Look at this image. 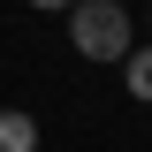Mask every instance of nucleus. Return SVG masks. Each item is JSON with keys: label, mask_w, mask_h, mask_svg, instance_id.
Here are the masks:
<instances>
[{"label": "nucleus", "mask_w": 152, "mask_h": 152, "mask_svg": "<svg viewBox=\"0 0 152 152\" xmlns=\"http://www.w3.org/2000/svg\"><path fill=\"white\" fill-rule=\"evenodd\" d=\"M0 152H38V122L23 107H0Z\"/></svg>", "instance_id": "obj_2"}, {"label": "nucleus", "mask_w": 152, "mask_h": 152, "mask_svg": "<svg viewBox=\"0 0 152 152\" xmlns=\"http://www.w3.org/2000/svg\"><path fill=\"white\" fill-rule=\"evenodd\" d=\"M122 84H129V99L152 107V46H129V53H122Z\"/></svg>", "instance_id": "obj_3"}, {"label": "nucleus", "mask_w": 152, "mask_h": 152, "mask_svg": "<svg viewBox=\"0 0 152 152\" xmlns=\"http://www.w3.org/2000/svg\"><path fill=\"white\" fill-rule=\"evenodd\" d=\"M31 8H46V15H61V8H76V0H31Z\"/></svg>", "instance_id": "obj_4"}, {"label": "nucleus", "mask_w": 152, "mask_h": 152, "mask_svg": "<svg viewBox=\"0 0 152 152\" xmlns=\"http://www.w3.org/2000/svg\"><path fill=\"white\" fill-rule=\"evenodd\" d=\"M69 15V46L84 61H122L137 46V23H129V0H76V8H61Z\"/></svg>", "instance_id": "obj_1"}]
</instances>
